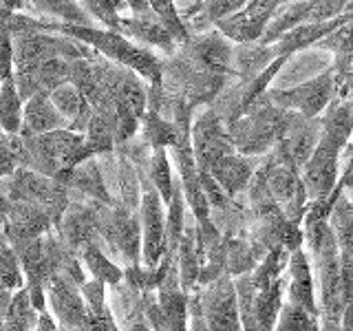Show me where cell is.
<instances>
[{"mask_svg": "<svg viewBox=\"0 0 353 331\" xmlns=\"http://www.w3.org/2000/svg\"><path fill=\"white\" fill-rule=\"evenodd\" d=\"M42 20L44 33H60V36L75 38L84 44H88L97 55L115 62L119 66L135 71L143 82H157L161 77V55L154 53L146 47L126 40L117 31H108L102 27H80V25H64V22Z\"/></svg>", "mask_w": 353, "mask_h": 331, "instance_id": "1", "label": "cell"}, {"mask_svg": "<svg viewBox=\"0 0 353 331\" xmlns=\"http://www.w3.org/2000/svg\"><path fill=\"white\" fill-rule=\"evenodd\" d=\"M298 117L303 115L279 108L261 97L245 115L228 126V135L234 150L243 157H263L290 132Z\"/></svg>", "mask_w": 353, "mask_h": 331, "instance_id": "2", "label": "cell"}, {"mask_svg": "<svg viewBox=\"0 0 353 331\" xmlns=\"http://www.w3.org/2000/svg\"><path fill=\"white\" fill-rule=\"evenodd\" d=\"M268 102L274 106L292 110V113L303 115L305 119H314L323 115V110L329 106L331 99L336 97V84H334V73L331 66L323 73L307 82H301L296 86L287 88H268L263 95Z\"/></svg>", "mask_w": 353, "mask_h": 331, "instance_id": "3", "label": "cell"}, {"mask_svg": "<svg viewBox=\"0 0 353 331\" xmlns=\"http://www.w3.org/2000/svg\"><path fill=\"white\" fill-rule=\"evenodd\" d=\"M7 181V197L9 201L31 203L44 210L51 221L60 223V214L69 208V190L51 177L38 174L27 168H18Z\"/></svg>", "mask_w": 353, "mask_h": 331, "instance_id": "4", "label": "cell"}, {"mask_svg": "<svg viewBox=\"0 0 353 331\" xmlns=\"http://www.w3.org/2000/svg\"><path fill=\"white\" fill-rule=\"evenodd\" d=\"M139 232H141V261L148 270L159 268L165 257V205L157 190L143 177L139 197Z\"/></svg>", "mask_w": 353, "mask_h": 331, "instance_id": "5", "label": "cell"}, {"mask_svg": "<svg viewBox=\"0 0 353 331\" xmlns=\"http://www.w3.org/2000/svg\"><path fill=\"white\" fill-rule=\"evenodd\" d=\"M199 312L210 331H243L234 281L223 272L205 285L201 296H196Z\"/></svg>", "mask_w": 353, "mask_h": 331, "instance_id": "6", "label": "cell"}, {"mask_svg": "<svg viewBox=\"0 0 353 331\" xmlns=\"http://www.w3.org/2000/svg\"><path fill=\"white\" fill-rule=\"evenodd\" d=\"M345 148H338L325 139H318L314 152L301 166L298 177L307 192L309 201H327L334 194L338 179H340V152Z\"/></svg>", "mask_w": 353, "mask_h": 331, "instance_id": "7", "label": "cell"}, {"mask_svg": "<svg viewBox=\"0 0 353 331\" xmlns=\"http://www.w3.org/2000/svg\"><path fill=\"white\" fill-rule=\"evenodd\" d=\"M190 146L196 161V168L205 172L210 166H214L225 154L236 152L232 146L228 128L212 108L205 106L196 117H192L190 124Z\"/></svg>", "mask_w": 353, "mask_h": 331, "instance_id": "8", "label": "cell"}, {"mask_svg": "<svg viewBox=\"0 0 353 331\" xmlns=\"http://www.w3.org/2000/svg\"><path fill=\"white\" fill-rule=\"evenodd\" d=\"M232 47L234 44L228 38L221 36L216 29H210L205 33L188 36V40L176 47V51L205 73L234 77V71H232Z\"/></svg>", "mask_w": 353, "mask_h": 331, "instance_id": "9", "label": "cell"}, {"mask_svg": "<svg viewBox=\"0 0 353 331\" xmlns=\"http://www.w3.org/2000/svg\"><path fill=\"white\" fill-rule=\"evenodd\" d=\"M283 0H248L239 11L230 14L228 18L219 20L214 29L232 44H248L259 42L263 36L265 25L270 22L272 14Z\"/></svg>", "mask_w": 353, "mask_h": 331, "instance_id": "10", "label": "cell"}, {"mask_svg": "<svg viewBox=\"0 0 353 331\" xmlns=\"http://www.w3.org/2000/svg\"><path fill=\"white\" fill-rule=\"evenodd\" d=\"M117 33H121L126 40L139 44V47H146L154 53H159L161 58H168V55L176 51V44L170 38V33L152 16V11L143 16H132V14L121 16Z\"/></svg>", "mask_w": 353, "mask_h": 331, "instance_id": "11", "label": "cell"}, {"mask_svg": "<svg viewBox=\"0 0 353 331\" xmlns=\"http://www.w3.org/2000/svg\"><path fill=\"white\" fill-rule=\"evenodd\" d=\"M44 298H47L49 307L66 327H82L86 318V307L80 296V290H77V285L71 283L69 276L53 272L47 283H44Z\"/></svg>", "mask_w": 353, "mask_h": 331, "instance_id": "12", "label": "cell"}, {"mask_svg": "<svg viewBox=\"0 0 353 331\" xmlns=\"http://www.w3.org/2000/svg\"><path fill=\"white\" fill-rule=\"evenodd\" d=\"M351 20H353V11H345L342 16L327 20V22H303V25L294 27L292 31L283 33V36L272 44V51L276 58H287V55H294L298 51L312 49L327 36V33L336 31L338 27L347 25Z\"/></svg>", "mask_w": 353, "mask_h": 331, "instance_id": "13", "label": "cell"}, {"mask_svg": "<svg viewBox=\"0 0 353 331\" xmlns=\"http://www.w3.org/2000/svg\"><path fill=\"white\" fill-rule=\"evenodd\" d=\"M53 179L58 183H62L66 190L80 192V194L91 199V201L106 203V205L115 203V199L110 197L108 188H106V181H104V174H102V168H99L97 157L84 159L82 163L73 166V168L58 172Z\"/></svg>", "mask_w": 353, "mask_h": 331, "instance_id": "14", "label": "cell"}, {"mask_svg": "<svg viewBox=\"0 0 353 331\" xmlns=\"http://www.w3.org/2000/svg\"><path fill=\"white\" fill-rule=\"evenodd\" d=\"M290 268V287H287V301L301 305L305 312L312 316H320L318 303H316V285H314V272L303 248H298L290 254L287 261Z\"/></svg>", "mask_w": 353, "mask_h": 331, "instance_id": "15", "label": "cell"}, {"mask_svg": "<svg viewBox=\"0 0 353 331\" xmlns=\"http://www.w3.org/2000/svg\"><path fill=\"white\" fill-rule=\"evenodd\" d=\"M58 128H69V124H66V119L51 104L49 93H33L29 99H25V104H22V124H20L18 135L33 137V135H44V132H51Z\"/></svg>", "mask_w": 353, "mask_h": 331, "instance_id": "16", "label": "cell"}, {"mask_svg": "<svg viewBox=\"0 0 353 331\" xmlns=\"http://www.w3.org/2000/svg\"><path fill=\"white\" fill-rule=\"evenodd\" d=\"M205 172L212 177V179L223 188V192L232 199L248 188L252 172H254V163H252V157H243L239 152H230L223 159H219L214 166H210Z\"/></svg>", "mask_w": 353, "mask_h": 331, "instance_id": "17", "label": "cell"}, {"mask_svg": "<svg viewBox=\"0 0 353 331\" xmlns=\"http://www.w3.org/2000/svg\"><path fill=\"white\" fill-rule=\"evenodd\" d=\"M179 265V287L181 292H190L199 285V274H201L203 265V250L199 243V232L192 228H183V234L176 243L174 259Z\"/></svg>", "mask_w": 353, "mask_h": 331, "instance_id": "18", "label": "cell"}, {"mask_svg": "<svg viewBox=\"0 0 353 331\" xmlns=\"http://www.w3.org/2000/svg\"><path fill=\"white\" fill-rule=\"evenodd\" d=\"M274 51L268 44L248 42V44H234L232 47V71L234 77L241 82H250L252 77H256L263 69L274 62Z\"/></svg>", "mask_w": 353, "mask_h": 331, "instance_id": "19", "label": "cell"}, {"mask_svg": "<svg viewBox=\"0 0 353 331\" xmlns=\"http://www.w3.org/2000/svg\"><path fill=\"white\" fill-rule=\"evenodd\" d=\"M49 97H51V104L55 106V110L66 119L69 128L75 132H84L86 121L91 117L93 110L86 104V99L80 95V91H77L73 84L66 82L55 88V91H51Z\"/></svg>", "mask_w": 353, "mask_h": 331, "instance_id": "20", "label": "cell"}, {"mask_svg": "<svg viewBox=\"0 0 353 331\" xmlns=\"http://www.w3.org/2000/svg\"><path fill=\"white\" fill-rule=\"evenodd\" d=\"M31 16L44 20L64 22V25H80V27H95L82 7L75 0H25Z\"/></svg>", "mask_w": 353, "mask_h": 331, "instance_id": "21", "label": "cell"}, {"mask_svg": "<svg viewBox=\"0 0 353 331\" xmlns=\"http://www.w3.org/2000/svg\"><path fill=\"white\" fill-rule=\"evenodd\" d=\"M305 18H307V0H285V3L276 7L270 22L265 25L263 36L259 38V44H268V47H272L283 33L292 31L298 25H303Z\"/></svg>", "mask_w": 353, "mask_h": 331, "instance_id": "22", "label": "cell"}, {"mask_svg": "<svg viewBox=\"0 0 353 331\" xmlns=\"http://www.w3.org/2000/svg\"><path fill=\"white\" fill-rule=\"evenodd\" d=\"M283 307V279H276L268 287L254 294V323L256 331H274L276 318Z\"/></svg>", "mask_w": 353, "mask_h": 331, "instance_id": "23", "label": "cell"}, {"mask_svg": "<svg viewBox=\"0 0 353 331\" xmlns=\"http://www.w3.org/2000/svg\"><path fill=\"white\" fill-rule=\"evenodd\" d=\"M146 181L157 190L161 197L163 205L168 203V199L172 194V185H174V172H172V163L168 157V150L165 148H154L148 157V166L143 170Z\"/></svg>", "mask_w": 353, "mask_h": 331, "instance_id": "24", "label": "cell"}, {"mask_svg": "<svg viewBox=\"0 0 353 331\" xmlns=\"http://www.w3.org/2000/svg\"><path fill=\"white\" fill-rule=\"evenodd\" d=\"M82 265L86 272L93 276V281H99L104 285H117L124 281V270L110 261L106 254L99 250L97 243H88L82 248Z\"/></svg>", "mask_w": 353, "mask_h": 331, "instance_id": "25", "label": "cell"}, {"mask_svg": "<svg viewBox=\"0 0 353 331\" xmlns=\"http://www.w3.org/2000/svg\"><path fill=\"white\" fill-rule=\"evenodd\" d=\"M36 318H38V312L33 309L27 290L20 287V290L11 292L9 307H7L3 325H0V331H33Z\"/></svg>", "mask_w": 353, "mask_h": 331, "instance_id": "26", "label": "cell"}, {"mask_svg": "<svg viewBox=\"0 0 353 331\" xmlns=\"http://www.w3.org/2000/svg\"><path fill=\"white\" fill-rule=\"evenodd\" d=\"M22 97L16 88L14 75L0 84V130L7 135H18L22 124Z\"/></svg>", "mask_w": 353, "mask_h": 331, "instance_id": "27", "label": "cell"}, {"mask_svg": "<svg viewBox=\"0 0 353 331\" xmlns=\"http://www.w3.org/2000/svg\"><path fill=\"white\" fill-rule=\"evenodd\" d=\"M82 135H84V148L88 152V157H99V154H108L115 150L113 126L99 113H91Z\"/></svg>", "mask_w": 353, "mask_h": 331, "instance_id": "28", "label": "cell"}, {"mask_svg": "<svg viewBox=\"0 0 353 331\" xmlns=\"http://www.w3.org/2000/svg\"><path fill=\"white\" fill-rule=\"evenodd\" d=\"M75 3L93 20L95 27H102L108 31H117L119 18L128 14L126 5L121 0H75Z\"/></svg>", "mask_w": 353, "mask_h": 331, "instance_id": "29", "label": "cell"}, {"mask_svg": "<svg viewBox=\"0 0 353 331\" xmlns=\"http://www.w3.org/2000/svg\"><path fill=\"white\" fill-rule=\"evenodd\" d=\"M25 287V274L14 245L0 230V292H16Z\"/></svg>", "mask_w": 353, "mask_h": 331, "instance_id": "30", "label": "cell"}, {"mask_svg": "<svg viewBox=\"0 0 353 331\" xmlns=\"http://www.w3.org/2000/svg\"><path fill=\"white\" fill-rule=\"evenodd\" d=\"M66 82H69V60L62 58L47 60L44 64H40V69L33 75V88H36V93H51Z\"/></svg>", "mask_w": 353, "mask_h": 331, "instance_id": "31", "label": "cell"}, {"mask_svg": "<svg viewBox=\"0 0 353 331\" xmlns=\"http://www.w3.org/2000/svg\"><path fill=\"white\" fill-rule=\"evenodd\" d=\"M274 331H320V327L316 316L305 312L301 305L285 301L279 312V318H276Z\"/></svg>", "mask_w": 353, "mask_h": 331, "instance_id": "32", "label": "cell"}, {"mask_svg": "<svg viewBox=\"0 0 353 331\" xmlns=\"http://www.w3.org/2000/svg\"><path fill=\"white\" fill-rule=\"evenodd\" d=\"M152 16L157 18L163 29L170 33V38L174 40V44L179 47L188 40V31L183 29L181 20H179V11H176V0H146Z\"/></svg>", "mask_w": 353, "mask_h": 331, "instance_id": "33", "label": "cell"}, {"mask_svg": "<svg viewBox=\"0 0 353 331\" xmlns=\"http://www.w3.org/2000/svg\"><path fill=\"white\" fill-rule=\"evenodd\" d=\"M353 11V0H307L305 22H327Z\"/></svg>", "mask_w": 353, "mask_h": 331, "instance_id": "34", "label": "cell"}, {"mask_svg": "<svg viewBox=\"0 0 353 331\" xmlns=\"http://www.w3.org/2000/svg\"><path fill=\"white\" fill-rule=\"evenodd\" d=\"M77 290H80V296L84 301V307L88 314H99L104 312L106 307V285L99 283V281H82L77 285Z\"/></svg>", "mask_w": 353, "mask_h": 331, "instance_id": "35", "label": "cell"}, {"mask_svg": "<svg viewBox=\"0 0 353 331\" xmlns=\"http://www.w3.org/2000/svg\"><path fill=\"white\" fill-rule=\"evenodd\" d=\"M14 75V42L5 22V11L0 9V84Z\"/></svg>", "mask_w": 353, "mask_h": 331, "instance_id": "36", "label": "cell"}, {"mask_svg": "<svg viewBox=\"0 0 353 331\" xmlns=\"http://www.w3.org/2000/svg\"><path fill=\"white\" fill-rule=\"evenodd\" d=\"M245 3L248 0H201V11H203V16L208 18L210 25L214 27L219 20L228 18L230 14H234V11H239Z\"/></svg>", "mask_w": 353, "mask_h": 331, "instance_id": "37", "label": "cell"}, {"mask_svg": "<svg viewBox=\"0 0 353 331\" xmlns=\"http://www.w3.org/2000/svg\"><path fill=\"white\" fill-rule=\"evenodd\" d=\"M16 170H18V159H16L14 143H11V135L0 130V181L9 179Z\"/></svg>", "mask_w": 353, "mask_h": 331, "instance_id": "38", "label": "cell"}, {"mask_svg": "<svg viewBox=\"0 0 353 331\" xmlns=\"http://www.w3.org/2000/svg\"><path fill=\"white\" fill-rule=\"evenodd\" d=\"M77 331H115L113 316H110L108 309H104V312H99V314H88L86 312L84 323Z\"/></svg>", "mask_w": 353, "mask_h": 331, "instance_id": "39", "label": "cell"}, {"mask_svg": "<svg viewBox=\"0 0 353 331\" xmlns=\"http://www.w3.org/2000/svg\"><path fill=\"white\" fill-rule=\"evenodd\" d=\"M188 331H210V329H208V325L203 323L201 312H199V303H196V298H194L192 309H188Z\"/></svg>", "mask_w": 353, "mask_h": 331, "instance_id": "40", "label": "cell"}, {"mask_svg": "<svg viewBox=\"0 0 353 331\" xmlns=\"http://www.w3.org/2000/svg\"><path fill=\"white\" fill-rule=\"evenodd\" d=\"M33 331H58V325H55V320L49 312H40L36 318V327H33Z\"/></svg>", "mask_w": 353, "mask_h": 331, "instance_id": "41", "label": "cell"}, {"mask_svg": "<svg viewBox=\"0 0 353 331\" xmlns=\"http://www.w3.org/2000/svg\"><path fill=\"white\" fill-rule=\"evenodd\" d=\"M126 5V11L132 16H143V14H150V7L146 0H121Z\"/></svg>", "mask_w": 353, "mask_h": 331, "instance_id": "42", "label": "cell"}, {"mask_svg": "<svg viewBox=\"0 0 353 331\" xmlns=\"http://www.w3.org/2000/svg\"><path fill=\"white\" fill-rule=\"evenodd\" d=\"M0 9L11 11V14H29L25 0H0Z\"/></svg>", "mask_w": 353, "mask_h": 331, "instance_id": "43", "label": "cell"}, {"mask_svg": "<svg viewBox=\"0 0 353 331\" xmlns=\"http://www.w3.org/2000/svg\"><path fill=\"white\" fill-rule=\"evenodd\" d=\"M128 331H152L148 323H143V320H137V323H132L128 327Z\"/></svg>", "mask_w": 353, "mask_h": 331, "instance_id": "44", "label": "cell"}, {"mask_svg": "<svg viewBox=\"0 0 353 331\" xmlns=\"http://www.w3.org/2000/svg\"><path fill=\"white\" fill-rule=\"evenodd\" d=\"M323 331H345L340 323H323Z\"/></svg>", "mask_w": 353, "mask_h": 331, "instance_id": "45", "label": "cell"}, {"mask_svg": "<svg viewBox=\"0 0 353 331\" xmlns=\"http://www.w3.org/2000/svg\"><path fill=\"white\" fill-rule=\"evenodd\" d=\"M176 3H188V0H176Z\"/></svg>", "mask_w": 353, "mask_h": 331, "instance_id": "46", "label": "cell"}, {"mask_svg": "<svg viewBox=\"0 0 353 331\" xmlns=\"http://www.w3.org/2000/svg\"><path fill=\"white\" fill-rule=\"evenodd\" d=\"M283 3H285V0H283Z\"/></svg>", "mask_w": 353, "mask_h": 331, "instance_id": "47", "label": "cell"}]
</instances>
